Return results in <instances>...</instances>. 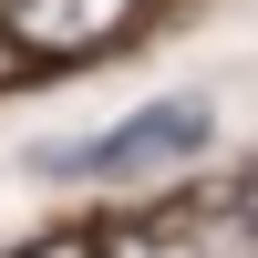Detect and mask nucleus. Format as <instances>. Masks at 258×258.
Segmentation results:
<instances>
[{
	"label": "nucleus",
	"instance_id": "nucleus-4",
	"mask_svg": "<svg viewBox=\"0 0 258 258\" xmlns=\"http://www.w3.org/2000/svg\"><path fill=\"white\" fill-rule=\"evenodd\" d=\"M11 83H21V52H0V93H11Z\"/></svg>",
	"mask_w": 258,
	"mask_h": 258
},
{
	"label": "nucleus",
	"instance_id": "nucleus-1",
	"mask_svg": "<svg viewBox=\"0 0 258 258\" xmlns=\"http://www.w3.org/2000/svg\"><path fill=\"white\" fill-rule=\"evenodd\" d=\"M207 135H217V103H207V93H165V103H145V114L83 135V145H31V176H62V186H124V176L197 165Z\"/></svg>",
	"mask_w": 258,
	"mask_h": 258
},
{
	"label": "nucleus",
	"instance_id": "nucleus-2",
	"mask_svg": "<svg viewBox=\"0 0 258 258\" xmlns=\"http://www.w3.org/2000/svg\"><path fill=\"white\" fill-rule=\"evenodd\" d=\"M135 11H145V0H11V31L31 41V52H73V62H93Z\"/></svg>",
	"mask_w": 258,
	"mask_h": 258
},
{
	"label": "nucleus",
	"instance_id": "nucleus-3",
	"mask_svg": "<svg viewBox=\"0 0 258 258\" xmlns=\"http://www.w3.org/2000/svg\"><path fill=\"white\" fill-rule=\"evenodd\" d=\"M197 217H227V227H238V238H258V165H238V176H227L217 197L197 207Z\"/></svg>",
	"mask_w": 258,
	"mask_h": 258
}]
</instances>
